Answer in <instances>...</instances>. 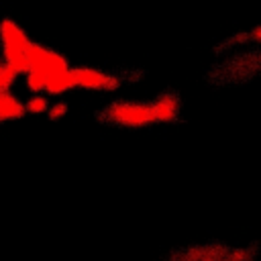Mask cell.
Returning a JSON list of instances; mask_svg holds the SVG:
<instances>
[{
  "instance_id": "obj_1",
  "label": "cell",
  "mask_w": 261,
  "mask_h": 261,
  "mask_svg": "<svg viewBox=\"0 0 261 261\" xmlns=\"http://www.w3.org/2000/svg\"><path fill=\"white\" fill-rule=\"evenodd\" d=\"M31 45V39L27 33L10 18L0 20V49H2V59L6 65H10L18 75L29 69V59H27V49Z\"/></svg>"
},
{
  "instance_id": "obj_9",
  "label": "cell",
  "mask_w": 261,
  "mask_h": 261,
  "mask_svg": "<svg viewBox=\"0 0 261 261\" xmlns=\"http://www.w3.org/2000/svg\"><path fill=\"white\" fill-rule=\"evenodd\" d=\"M49 100L41 94V92H37V94H33L27 102H24V108H27V112L29 114H43V112H47L49 110Z\"/></svg>"
},
{
  "instance_id": "obj_2",
  "label": "cell",
  "mask_w": 261,
  "mask_h": 261,
  "mask_svg": "<svg viewBox=\"0 0 261 261\" xmlns=\"http://www.w3.org/2000/svg\"><path fill=\"white\" fill-rule=\"evenodd\" d=\"M106 116L110 122L128 128H139L155 122L151 104H139V102H114L108 106Z\"/></svg>"
},
{
  "instance_id": "obj_10",
  "label": "cell",
  "mask_w": 261,
  "mask_h": 261,
  "mask_svg": "<svg viewBox=\"0 0 261 261\" xmlns=\"http://www.w3.org/2000/svg\"><path fill=\"white\" fill-rule=\"evenodd\" d=\"M16 77H18V73L10 65H6L4 59H0V92L2 90H10Z\"/></svg>"
},
{
  "instance_id": "obj_4",
  "label": "cell",
  "mask_w": 261,
  "mask_h": 261,
  "mask_svg": "<svg viewBox=\"0 0 261 261\" xmlns=\"http://www.w3.org/2000/svg\"><path fill=\"white\" fill-rule=\"evenodd\" d=\"M73 75H75L77 88H84V90H100L102 92V90L118 88V80L114 75L98 71V69H92V67H75Z\"/></svg>"
},
{
  "instance_id": "obj_6",
  "label": "cell",
  "mask_w": 261,
  "mask_h": 261,
  "mask_svg": "<svg viewBox=\"0 0 261 261\" xmlns=\"http://www.w3.org/2000/svg\"><path fill=\"white\" fill-rule=\"evenodd\" d=\"M24 112H27L24 104L14 94H10L8 90L0 92V122L18 120V118L24 116Z\"/></svg>"
},
{
  "instance_id": "obj_11",
  "label": "cell",
  "mask_w": 261,
  "mask_h": 261,
  "mask_svg": "<svg viewBox=\"0 0 261 261\" xmlns=\"http://www.w3.org/2000/svg\"><path fill=\"white\" fill-rule=\"evenodd\" d=\"M49 118L51 120H57V118H61L65 112H67V104L65 102H57V104H53V106H49Z\"/></svg>"
},
{
  "instance_id": "obj_12",
  "label": "cell",
  "mask_w": 261,
  "mask_h": 261,
  "mask_svg": "<svg viewBox=\"0 0 261 261\" xmlns=\"http://www.w3.org/2000/svg\"><path fill=\"white\" fill-rule=\"evenodd\" d=\"M251 37L257 39V41H261V27H255V29L251 31Z\"/></svg>"
},
{
  "instance_id": "obj_7",
  "label": "cell",
  "mask_w": 261,
  "mask_h": 261,
  "mask_svg": "<svg viewBox=\"0 0 261 261\" xmlns=\"http://www.w3.org/2000/svg\"><path fill=\"white\" fill-rule=\"evenodd\" d=\"M151 110H153L155 122H171L177 118V98L171 94H165L151 104Z\"/></svg>"
},
{
  "instance_id": "obj_8",
  "label": "cell",
  "mask_w": 261,
  "mask_h": 261,
  "mask_svg": "<svg viewBox=\"0 0 261 261\" xmlns=\"http://www.w3.org/2000/svg\"><path fill=\"white\" fill-rule=\"evenodd\" d=\"M24 82H27V88L37 94V92H45V84H47V75L37 71V69H27L24 71Z\"/></svg>"
},
{
  "instance_id": "obj_5",
  "label": "cell",
  "mask_w": 261,
  "mask_h": 261,
  "mask_svg": "<svg viewBox=\"0 0 261 261\" xmlns=\"http://www.w3.org/2000/svg\"><path fill=\"white\" fill-rule=\"evenodd\" d=\"M73 88H77V84H75V75H73V69L71 67L47 75L45 92L49 96H61V94H65V92H69Z\"/></svg>"
},
{
  "instance_id": "obj_3",
  "label": "cell",
  "mask_w": 261,
  "mask_h": 261,
  "mask_svg": "<svg viewBox=\"0 0 261 261\" xmlns=\"http://www.w3.org/2000/svg\"><path fill=\"white\" fill-rule=\"evenodd\" d=\"M27 59H29V69H37L45 75H51V73H57V71L69 67L67 59L61 53H57L53 49H47V47H43L39 43H33V41L27 49Z\"/></svg>"
}]
</instances>
